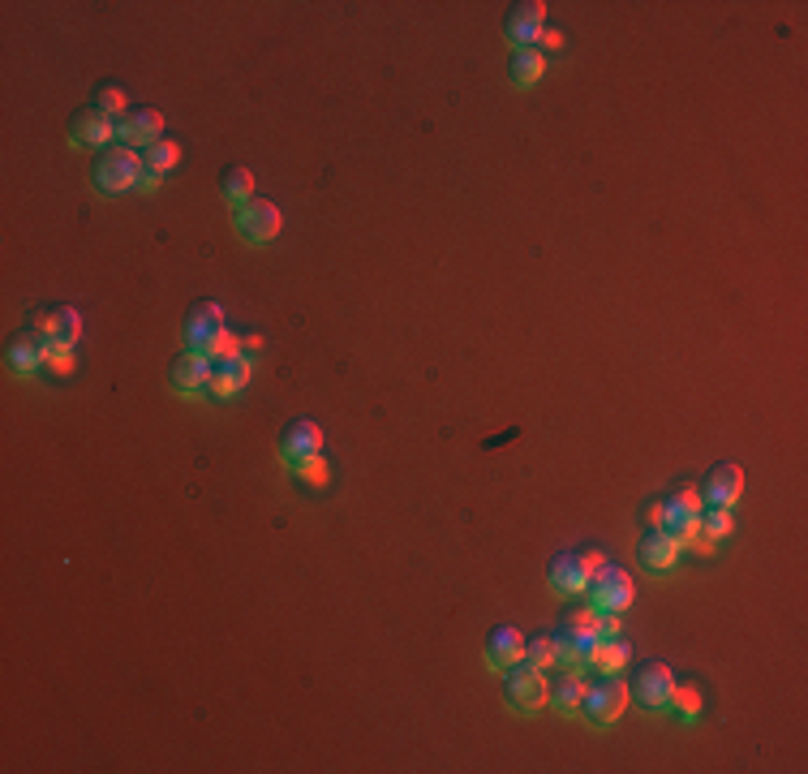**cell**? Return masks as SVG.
<instances>
[{"mask_svg":"<svg viewBox=\"0 0 808 774\" xmlns=\"http://www.w3.org/2000/svg\"><path fill=\"white\" fill-rule=\"evenodd\" d=\"M551 697V684H547V671L516 659L512 668L504 671V706L516 710V715H538Z\"/></svg>","mask_w":808,"mask_h":774,"instance_id":"6da1fadb","label":"cell"},{"mask_svg":"<svg viewBox=\"0 0 808 774\" xmlns=\"http://www.w3.org/2000/svg\"><path fill=\"white\" fill-rule=\"evenodd\" d=\"M138 177H143V159L130 147H108V152L96 155L91 186L100 194H130V190H138Z\"/></svg>","mask_w":808,"mask_h":774,"instance_id":"7a4b0ae2","label":"cell"},{"mask_svg":"<svg viewBox=\"0 0 808 774\" xmlns=\"http://www.w3.org/2000/svg\"><path fill=\"white\" fill-rule=\"evenodd\" d=\"M628 706V684L619 675H603L598 684H585V702H581V719L594 731H606L610 722H619Z\"/></svg>","mask_w":808,"mask_h":774,"instance_id":"3957f363","label":"cell"},{"mask_svg":"<svg viewBox=\"0 0 808 774\" xmlns=\"http://www.w3.org/2000/svg\"><path fill=\"white\" fill-rule=\"evenodd\" d=\"M48 354H52L48 323H44V314H31L26 327L9 340V354H4V358H9V370H13V374L26 379V374H35V370L48 361Z\"/></svg>","mask_w":808,"mask_h":774,"instance_id":"277c9868","label":"cell"},{"mask_svg":"<svg viewBox=\"0 0 808 774\" xmlns=\"http://www.w3.org/2000/svg\"><path fill=\"white\" fill-rule=\"evenodd\" d=\"M585 603H590V612H610V616L628 612L632 576L619 564H603L598 572H590V581H585Z\"/></svg>","mask_w":808,"mask_h":774,"instance_id":"5b68a950","label":"cell"},{"mask_svg":"<svg viewBox=\"0 0 808 774\" xmlns=\"http://www.w3.org/2000/svg\"><path fill=\"white\" fill-rule=\"evenodd\" d=\"M628 697H632L646 715H666V710H671V697H675V671L666 668V663H646V668L637 671Z\"/></svg>","mask_w":808,"mask_h":774,"instance_id":"8992f818","label":"cell"},{"mask_svg":"<svg viewBox=\"0 0 808 774\" xmlns=\"http://www.w3.org/2000/svg\"><path fill=\"white\" fill-rule=\"evenodd\" d=\"M658 529H662L666 538H675L680 547H688V542L702 534V504H697V495H693V491L671 495V500L658 508Z\"/></svg>","mask_w":808,"mask_h":774,"instance_id":"52a82bcc","label":"cell"},{"mask_svg":"<svg viewBox=\"0 0 808 774\" xmlns=\"http://www.w3.org/2000/svg\"><path fill=\"white\" fill-rule=\"evenodd\" d=\"M233 224H237L242 242H250V246H267V242H276V237H280L284 215H280V206L267 203V199H250L246 206H237V211H233Z\"/></svg>","mask_w":808,"mask_h":774,"instance_id":"ba28073f","label":"cell"},{"mask_svg":"<svg viewBox=\"0 0 808 774\" xmlns=\"http://www.w3.org/2000/svg\"><path fill=\"white\" fill-rule=\"evenodd\" d=\"M318 452H323V430H318V422L293 417V422L280 430V461L289 464V469L314 461Z\"/></svg>","mask_w":808,"mask_h":774,"instance_id":"9c48e42d","label":"cell"},{"mask_svg":"<svg viewBox=\"0 0 808 774\" xmlns=\"http://www.w3.org/2000/svg\"><path fill=\"white\" fill-rule=\"evenodd\" d=\"M547 31V4L542 0H525V4H512L504 18V35L507 44L516 48H534Z\"/></svg>","mask_w":808,"mask_h":774,"instance_id":"30bf717a","label":"cell"},{"mask_svg":"<svg viewBox=\"0 0 808 774\" xmlns=\"http://www.w3.org/2000/svg\"><path fill=\"white\" fill-rule=\"evenodd\" d=\"M250 383V358L246 354H237V358H220L211 361V379H206V396L211 401H233V396H242V388Z\"/></svg>","mask_w":808,"mask_h":774,"instance_id":"8fae6325","label":"cell"},{"mask_svg":"<svg viewBox=\"0 0 808 774\" xmlns=\"http://www.w3.org/2000/svg\"><path fill=\"white\" fill-rule=\"evenodd\" d=\"M112 134H116V121H108L96 103L69 116V143H74L78 152H96V147H108V143H112Z\"/></svg>","mask_w":808,"mask_h":774,"instance_id":"7c38bea8","label":"cell"},{"mask_svg":"<svg viewBox=\"0 0 808 774\" xmlns=\"http://www.w3.org/2000/svg\"><path fill=\"white\" fill-rule=\"evenodd\" d=\"M220 332H224V310L215 306V302H199V306L186 314V349H194V354H211V345L220 340Z\"/></svg>","mask_w":808,"mask_h":774,"instance_id":"4fadbf2b","label":"cell"},{"mask_svg":"<svg viewBox=\"0 0 808 774\" xmlns=\"http://www.w3.org/2000/svg\"><path fill=\"white\" fill-rule=\"evenodd\" d=\"M744 495V473L740 464H714L702 482V504L706 508H731Z\"/></svg>","mask_w":808,"mask_h":774,"instance_id":"5bb4252c","label":"cell"},{"mask_svg":"<svg viewBox=\"0 0 808 774\" xmlns=\"http://www.w3.org/2000/svg\"><path fill=\"white\" fill-rule=\"evenodd\" d=\"M594 646H598V637H581L576 628L559 624L556 637H551V650H556V668H563V671H585L590 663H594Z\"/></svg>","mask_w":808,"mask_h":774,"instance_id":"9a60e30c","label":"cell"},{"mask_svg":"<svg viewBox=\"0 0 808 774\" xmlns=\"http://www.w3.org/2000/svg\"><path fill=\"white\" fill-rule=\"evenodd\" d=\"M637 556H641V568H646V572H658V576H662V572H671V568L680 564L684 547H680L675 538H666V534L654 525V529H646V534H641Z\"/></svg>","mask_w":808,"mask_h":774,"instance_id":"2e32d148","label":"cell"},{"mask_svg":"<svg viewBox=\"0 0 808 774\" xmlns=\"http://www.w3.org/2000/svg\"><path fill=\"white\" fill-rule=\"evenodd\" d=\"M172 392L177 396H206V379H211V358H202L194 349H186L172 361Z\"/></svg>","mask_w":808,"mask_h":774,"instance_id":"e0dca14e","label":"cell"},{"mask_svg":"<svg viewBox=\"0 0 808 774\" xmlns=\"http://www.w3.org/2000/svg\"><path fill=\"white\" fill-rule=\"evenodd\" d=\"M159 134H164V116L155 108H138V112H130V116L116 121V138L125 147H143L147 152L152 143H159Z\"/></svg>","mask_w":808,"mask_h":774,"instance_id":"ac0fdd59","label":"cell"},{"mask_svg":"<svg viewBox=\"0 0 808 774\" xmlns=\"http://www.w3.org/2000/svg\"><path fill=\"white\" fill-rule=\"evenodd\" d=\"M585 581H590V568H585V560L576 551H559L556 560H551V568H547V585L556 594H568V598L585 594Z\"/></svg>","mask_w":808,"mask_h":774,"instance_id":"d6986e66","label":"cell"},{"mask_svg":"<svg viewBox=\"0 0 808 774\" xmlns=\"http://www.w3.org/2000/svg\"><path fill=\"white\" fill-rule=\"evenodd\" d=\"M482 654H486V663L495 671H507L520 654H525V637H520L512 624H500V628L486 637V650H482Z\"/></svg>","mask_w":808,"mask_h":774,"instance_id":"ffe728a7","label":"cell"},{"mask_svg":"<svg viewBox=\"0 0 808 774\" xmlns=\"http://www.w3.org/2000/svg\"><path fill=\"white\" fill-rule=\"evenodd\" d=\"M44 323H48L52 349H74V345H78V336H82V318H78V310L74 306L44 310Z\"/></svg>","mask_w":808,"mask_h":774,"instance_id":"44dd1931","label":"cell"},{"mask_svg":"<svg viewBox=\"0 0 808 774\" xmlns=\"http://www.w3.org/2000/svg\"><path fill=\"white\" fill-rule=\"evenodd\" d=\"M551 710H556L559 719H576L581 715V702H585V684H581V675L576 671H568L563 680H559L556 688H551Z\"/></svg>","mask_w":808,"mask_h":774,"instance_id":"7402d4cb","label":"cell"},{"mask_svg":"<svg viewBox=\"0 0 808 774\" xmlns=\"http://www.w3.org/2000/svg\"><path fill=\"white\" fill-rule=\"evenodd\" d=\"M507 78H512L516 87H534V82H542V78H547V52L516 48L512 52V69H507Z\"/></svg>","mask_w":808,"mask_h":774,"instance_id":"603a6c76","label":"cell"},{"mask_svg":"<svg viewBox=\"0 0 808 774\" xmlns=\"http://www.w3.org/2000/svg\"><path fill=\"white\" fill-rule=\"evenodd\" d=\"M220 194H224V203L233 206H246L254 199V172L250 168H242V164H233V168H224L220 172Z\"/></svg>","mask_w":808,"mask_h":774,"instance_id":"cb8c5ba5","label":"cell"},{"mask_svg":"<svg viewBox=\"0 0 808 774\" xmlns=\"http://www.w3.org/2000/svg\"><path fill=\"white\" fill-rule=\"evenodd\" d=\"M628 659H632V646L624 637H610V641L594 646V663L590 668H598L603 675H619V671L628 668Z\"/></svg>","mask_w":808,"mask_h":774,"instance_id":"d4e9b609","label":"cell"},{"mask_svg":"<svg viewBox=\"0 0 808 774\" xmlns=\"http://www.w3.org/2000/svg\"><path fill=\"white\" fill-rule=\"evenodd\" d=\"M706 710V697L697 693V684H675V697H671V715L680 722H697Z\"/></svg>","mask_w":808,"mask_h":774,"instance_id":"484cf974","label":"cell"},{"mask_svg":"<svg viewBox=\"0 0 808 774\" xmlns=\"http://www.w3.org/2000/svg\"><path fill=\"white\" fill-rule=\"evenodd\" d=\"M177 159H181V147L177 143H168V138H159V143H152L147 152H143V168H152V172H172L177 168Z\"/></svg>","mask_w":808,"mask_h":774,"instance_id":"4316f807","label":"cell"},{"mask_svg":"<svg viewBox=\"0 0 808 774\" xmlns=\"http://www.w3.org/2000/svg\"><path fill=\"white\" fill-rule=\"evenodd\" d=\"M96 108H100L108 121L130 116V100H125V91H121V87H100V91H96Z\"/></svg>","mask_w":808,"mask_h":774,"instance_id":"83f0119b","label":"cell"},{"mask_svg":"<svg viewBox=\"0 0 808 774\" xmlns=\"http://www.w3.org/2000/svg\"><path fill=\"white\" fill-rule=\"evenodd\" d=\"M702 534H706L709 542L727 538V534H731V508H706V513H702Z\"/></svg>","mask_w":808,"mask_h":774,"instance_id":"f1b7e54d","label":"cell"},{"mask_svg":"<svg viewBox=\"0 0 808 774\" xmlns=\"http://www.w3.org/2000/svg\"><path fill=\"white\" fill-rule=\"evenodd\" d=\"M525 663H534V668H556V650H551V637H534V641H525V654H520Z\"/></svg>","mask_w":808,"mask_h":774,"instance_id":"f546056e","label":"cell"},{"mask_svg":"<svg viewBox=\"0 0 808 774\" xmlns=\"http://www.w3.org/2000/svg\"><path fill=\"white\" fill-rule=\"evenodd\" d=\"M302 482H327V464H323V457H314V461H305L293 469Z\"/></svg>","mask_w":808,"mask_h":774,"instance_id":"4dcf8cb0","label":"cell"},{"mask_svg":"<svg viewBox=\"0 0 808 774\" xmlns=\"http://www.w3.org/2000/svg\"><path fill=\"white\" fill-rule=\"evenodd\" d=\"M538 44H542V48H547V52H559V48H563V31H551V26H547Z\"/></svg>","mask_w":808,"mask_h":774,"instance_id":"1f68e13d","label":"cell"},{"mask_svg":"<svg viewBox=\"0 0 808 774\" xmlns=\"http://www.w3.org/2000/svg\"><path fill=\"white\" fill-rule=\"evenodd\" d=\"M159 181H164L159 172H152V168H143V177H138V190H147V194H152V190H159Z\"/></svg>","mask_w":808,"mask_h":774,"instance_id":"d6a6232c","label":"cell"},{"mask_svg":"<svg viewBox=\"0 0 808 774\" xmlns=\"http://www.w3.org/2000/svg\"><path fill=\"white\" fill-rule=\"evenodd\" d=\"M581 560H585V568H590V572H598V568L606 564V556H603V551H585Z\"/></svg>","mask_w":808,"mask_h":774,"instance_id":"836d02e7","label":"cell"},{"mask_svg":"<svg viewBox=\"0 0 808 774\" xmlns=\"http://www.w3.org/2000/svg\"><path fill=\"white\" fill-rule=\"evenodd\" d=\"M258 345H262V340H258V336H246V340H242V354H254V349H258Z\"/></svg>","mask_w":808,"mask_h":774,"instance_id":"e575fe53","label":"cell"}]
</instances>
